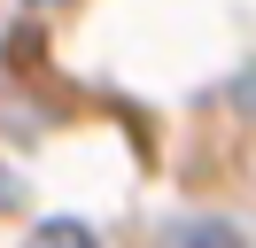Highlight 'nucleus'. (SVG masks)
I'll return each mask as SVG.
<instances>
[{
    "instance_id": "nucleus-1",
    "label": "nucleus",
    "mask_w": 256,
    "mask_h": 248,
    "mask_svg": "<svg viewBox=\"0 0 256 248\" xmlns=\"http://www.w3.org/2000/svg\"><path fill=\"white\" fill-rule=\"evenodd\" d=\"M24 248H101V240H94L86 217H47V225H32V240H24Z\"/></svg>"
},
{
    "instance_id": "nucleus-2",
    "label": "nucleus",
    "mask_w": 256,
    "mask_h": 248,
    "mask_svg": "<svg viewBox=\"0 0 256 248\" xmlns=\"http://www.w3.org/2000/svg\"><path fill=\"white\" fill-rule=\"evenodd\" d=\"M24 8H70V0H24Z\"/></svg>"
}]
</instances>
